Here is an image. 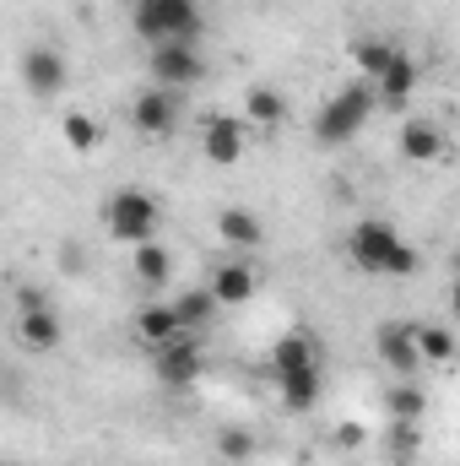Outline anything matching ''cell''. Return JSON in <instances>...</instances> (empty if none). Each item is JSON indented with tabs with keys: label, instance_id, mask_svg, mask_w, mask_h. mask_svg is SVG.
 Returning <instances> with one entry per match:
<instances>
[{
	"label": "cell",
	"instance_id": "7a4b0ae2",
	"mask_svg": "<svg viewBox=\"0 0 460 466\" xmlns=\"http://www.w3.org/2000/svg\"><path fill=\"white\" fill-rule=\"evenodd\" d=\"M130 27L146 44H195L206 16L195 0H135L130 5Z\"/></svg>",
	"mask_w": 460,
	"mask_h": 466
},
{
	"label": "cell",
	"instance_id": "9a60e30c",
	"mask_svg": "<svg viewBox=\"0 0 460 466\" xmlns=\"http://www.w3.org/2000/svg\"><path fill=\"white\" fill-rule=\"evenodd\" d=\"M212 299L217 304H249L255 299V266L249 260H228L212 271Z\"/></svg>",
	"mask_w": 460,
	"mask_h": 466
},
{
	"label": "cell",
	"instance_id": "44dd1931",
	"mask_svg": "<svg viewBox=\"0 0 460 466\" xmlns=\"http://www.w3.org/2000/svg\"><path fill=\"white\" fill-rule=\"evenodd\" d=\"M287 119V98L276 87H249L244 93V125H282Z\"/></svg>",
	"mask_w": 460,
	"mask_h": 466
},
{
	"label": "cell",
	"instance_id": "484cf974",
	"mask_svg": "<svg viewBox=\"0 0 460 466\" xmlns=\"http://www.w3.org/2000/svg\"><path fill=\"white\" fill-rule=\"evenodd\" d=\"M217 456H223V461H249V456H255V434H249V429H223V434H217Z\"/></svg>",
	"mask_w": 460,
	"mask_h": 466
},
{
	"label": "cell",
	"instance_id": "277c9868",
	"mask_svg": "<svg viewBox=\"0 0 460 466\" xmlns=\"http://www.w3.org/2000/svg\"><path fill=\"white\" fill-rule=\"evenodd\" d=\"M104 228L115 233L119 244H146V238H157V228H163V207L146 190L125 185V190L109 196V207H104Z\"/></svg>",
	"mask_w": 460,
	"mask_h": 466
},
{
	"label": "cell",
	"instance_id": "83f0119b",
	"mask_svg": "<svg viewBox=\"0 0 460 466\" xmlns=\"http://www.w3.org/2000/svg\"><path fill=\"white\" fill-rule=\"evenodd\" d=\"M336 440H342V445H363V429H357V423H346V429L336 434Z\"/></svg>",
	"mask_w": 460,
	"mask_h": 466
},
{
	"label": "cell",
	"instance_id": "8992f818",
	"mask_svg": "<svg viewBox=\"0 0 460 466\" xmlns=\"http://www.w3.org/2000/svg\"><path fill=\"white\" fill-rule=\"evenodd\" d=\"M152 87H168V93H185L206 76V60L195 44H152Z\"/></svg>",
	"mask_w": 460,
	"mask_h": 466
},
{
	"label": "cell",
	"instance_id": "9c48e42d",
	"mask_svg": "<svg viewBox=\"0 0 460 466\" xmlns=\"http://www.w3.org/2000/svg\"><path fill=\"white\" fill-rule=\"evenodd\" d=\"M201 152L217 163V168H233V163H244V152H249V125L238 115H212L201 125Z\"/></svg>",
	"mask_w": 460,
	"mask_h": 466
},
{
	"label": "cell",
	"instance_id": "7402d4cb",
	"mask_svg": "<svg viewBox=\"0 0 460 466\" xmlns=\"http://www.w3.org/2000/svg\"><path fill=\"white\" fill-rule=\"evenodd\" d=\"M352 60H357V71L374 82V76L395 60V44H390V38H357V44H352Z\"/></svg>",
	"mask_w": 460,
	"mask_h": 466
},
{
	"label": "cell",
	"instance_id": "603a6c76",
	"mask_svg": "<svg viewBox=\"0 0 460 466\" xmlns=\"http://www.w3.org/2000/svg\"><path fill=\"white\" fill-rule=\"evenodd\" d=\"M412 337H417V358H423V363H450V358H455V337H450L445 326H417Z\"/></svg>",
	"mask_w": 460,
	"mask_h": 466
},
{
	"label": "cell",
	"instance_id": "2e32d148",
	"mask_svg": "<svg viewBox=\"0 0 460 466\" xmlns=\"http://www.w3.org/2000/svg\"><path fill=\"white\" fill-rule=\"evenodd\" d=\"M135 337H141L146 348H163V342L185 337L179 320H174V304H141V309H135Z\"/></svg>",
	"mask_w": 460,
	"mask_h": 466
},
{
	"label": "cell",
	"instance_id": "5bb4252c",
	"mask_svg": "<svg viewBox=\"0 0 460 466\" xmlns=\"http://www.w3.org/2000/svg\"><path fill=\"white\" fill-rule=\"evenodd\" d=\"M271 369L276 374H298V369H320V342L309 331H287L276 348H271Z\"/></svg>",
	"mask_w": 460,
	"mask_h": 466
},
{
	"label": "cell",
	"instance_id": "5b68a950",
	"mask_svg": "<svg viewBox=\"0 0 460 466\" xmlns=\"http://www.w3.org/2000/svg\"><path fill=\"white\" fill-rule=\"evenodd\" d=\"M11 331H16V348H27V352H55L60 337H65L55 304H49L38 288H22V293H16V326H11Z\"/></svg>",
	"mask_w": 460,
	"mask_h": 466
},
{
	"label": "cell",
	"instance_id": "4fadbf2b",
	"mask_svg": "<svg viewBox=\"0 0 460 466\" xmlns=\"http://www.w3.org/2000/svg\"><path fill=\"white\" fill-rule=\"evenodd\" d=\"M445 130L434 125V119H406L401 125V157H412V163H434V157H445Z\"/></svg>",
	"mask_w": 460,
	"mask_h": 466
},
{
	"label": "cell",
	"instance_id": "e0dca14e",
	"mask_svg": "<svg viewBox=\"0 0 460 466\" xmlns=\"http://www.w3.org/2000/svg\"><path fill=\"white\" fill-rule=\"evenodd\" d=\"M320 385H325V374H320V369L276 374V390H282V407H287V412H309V407L320 401Z\"/></svg>",
	"mask_w": 460,
	"mask_h": 466
},
{
	"label": "cell",
	"instance_id": "cb8c5ba5",
	"mask_svg": "<svg viewBox=\"0 0 460 466\" xmlns=\"http://www.w3.org/2000/svg\"><path fill=\"white\" fill-rule=\"evenodd\" d=\"M60 130H65L71 152H93V147H98V119L82 115V109H71V115L60 119Z\"/></svg>",
	"mask_w": 460,
	"mask_h": 466
},
{
	"label": "cell",
	"instance_id": "30bf717a",
	"mask_svg": "<svg viewBox=\"0 0 460 466\" xmlns=\"http://www.w3.org/2000/svg\"><path fill=\"white\" fill-rule=\"evenodd\" d=\"M130 125H135L141 136H174V130H179V93H168V87H146V93H135V104H130Z\"/></svg>",
	"mask_w": 460,
	"mask_h": 466
},
{
	"label": "cell",
	"instance_id": "ac0fdd59",
	"mask_svg": "<svg viewBox=\"0 0 460 466\" xmlns=\"http://www.w3.org/2000/svg\"><path fill=\"white\" fill-rule=\"evenodd\" d=\"M217 238H223L228 249H260L265 228H260V218H255V212H244V207H228V212L217 218Z\"/></svg>",
	"mask_w": 460,
	"mask_h": 466
},
{
	"label": "cell",
	"instance_id": "3957f363",
	"mask_svg": "<svg viewBox=\"0 0 460 466\" xmlns=\"http://www.w3.org/2000/svg\"><path fill=\"white\" fill-rule=\"evenodd\" d=\"M374 87L368 82H352V87H342L336 98H325L320 104V115H315V141L320 147H346L368 119H374Z\"/></svg>",
	"mask_w": 460,
	"mask_h": 466
},
{
	"label": "cell",
	"instance_id": "4316f807",
	"mask_svg": "<svg viewBox=\"0 0 460 466\" xmlns=\"http://www.w3.org/2000/svg\"><path fill=\"white\" fill-rule=\"evenodd\" d=\"M417 445H423V429L395 418V429H390V456H395V461H412V456H417Z\"/></svg>",
	"mask_w": 460,
	"mask_h": 466
},
{
	"label": "cell",
	"instance_id": "7c38bea8",
	"mask_svg": "<svg viewBox=\"0 0 460 466\" xmlns=\"http://www.w3.org/2000/svg\"><path fill=\"white\" fill-rule=\"evenodd\" d=\"M417 326H385L379 337H374V348L379 358L401 374V380H417V369H423V358H417V337H412Z\"/></svg>",
	"mask_w": 460,
	"mask_h": 466
},
{
	"label": "cell",
	"instance_id": "52a82bcc",
	"mask_svg": "<svg viewBox=\"0 0 460 466\" xmlns=\"http://www.w3.org/2000/svg\"><path fill=\"white\" fill-rule=\"evenodd\" d=\"M152 369H157V385H168V390H190V385H201L206 358H201V348H195V342L174 337V342L152 348Z\"/></svg>",
	"mask_w": 460,
	"mask_h": 466
},
{
	"label": "cell",
	"instance_id": "ffe728a7",
	"mask_svg": "<svg viewBox=\"0 0 460 466\" xmlns=\"http://www.w3.org/2000/svg\"><path fill=\"white\" fill-rule=\"evenodd\" d=\"M217 299H212V288H190V293H179L174 299V320H179V331H195V326H212L217 320Z\"/></svg>",
	"mask_w": 460,
	"mask_h": 466
},
{
	"label": "cell",
	"instance_id": "6da1fadb",
	"mask_svg": "<svg viewBox=\"0 0 460 466\" xmlns=\"http://www.w3.org/2000/svg\"><path fill=\"white\" fill-rule=\"evenodd\" d=\"M346 255L368 277H417L423 271V255L390 228L385 218H363L357 228L346 233Z\"/></svg>",
	"mask_w": 460,
	"mask_h": 466
},
{
	"label": "cell",
	"instance_id": "8fae6325",
	"mask_svg": "<svg viewBox=\"0 0 460 466\" xmlns=\"http://www.w3.org/2000/svg\"><path fill=\"white\" fill-rule=\"evenodd\" d=\"M417 82H423V66H417L406 49H395V60H390V66H385V71H379L368 87H374V104H390V109H401V104L417 93Z\"/></svg>",
	"mask_w": 460,
	"mask_h": 466
},
{
	"label": "cell",
	"instance_id": "d6986e66",
	"mask_svg": "<svg viewBox=\"0 0 460 466\" xmlns=\"http://www.w3.org/2000/svg\"><path fill=\"white\" fill-rule=\"evenodd\" d=\"M130 271H135V282H141V288H163V282L174 277V255H168L157 238H146V244H135Z\"/></svg>",
	"mask_w": 460,
	"mask_h": 466
},
{
	"label": "cell",
	"instance_id": "ba28073f",
	"mask_svg": "<svg viewBox=\"0 0 460 466\" xmlns=\"http://www.w3.org/2000/svg\"><path fill=\"white\" fill-rule=\"evenodd\" d=\"M65 82H71V66H65L60 49H49V44L22 49V87H27L33 98H60Z\"/></svg>",
	"mask_w": 460,
	"mask_h": 466
},
{
	"label": "cell",
	"instance_id": "d4e9b609",
	"mask_svg": "<svg viewBox=\"0 0 460 466\" xmlns=\"http://www.w3.org/2000/svg\"><path fill=\"white\" fill-rule=\"evenodd\" d=\"M423 407H428V396H423L412 380L390 390V418H401V423H423Z\"/></svg>",
	"mask_w": 460,
	"mask_h": 466
}]
</instances>
